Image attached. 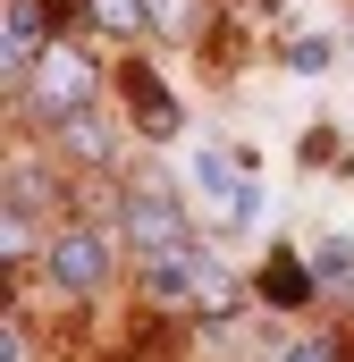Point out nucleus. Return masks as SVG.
Here are the masks:
<instances>
[{
	"label": "nucleus",
	"mask_w": 354,
	"mask_h": 362,
	"mask_svg": "<svg viewBox=\"0 0 354 362\" xmlns=\"http://www.w3.org/2000/svg\"><path fill=\"white\" fill-rule=\"evenodd\" d=\"M93 51L85 42H42V59L25 68V110L34 118H68V110H85L93 101Z\"/></svg>",
	"instance_id": "obj_2"
},
{
	"label": "nucleus",
	"mask_w": 354,
	"mask_h": 362,
	"mask_svg": "<svg viewBox=\"0 0 354 362\" xmlns=\"http://www.w3.org/2000/svg\"><path fill=\"white\" fill-rule=\"evenodd\" d=\"M144 8H152V34H169V42H185L202 25V0H144Z\"/></svg>",
	"instance_id": "obj_10"
},
{
	"label": "nucleus",
	"mask_w": 354,
	"mask_h": 362,
	"mask_svg": "<svg viewBox=\"0 0 354 362\" xmlns=\"http://www.w3.org/2000/svg\"><path fill=\"white\" fill-rule=\"evenodd\" d=\"M253 295H262L270 312H304V303L321 295V270H312V262H295V253H270L262 278H253Z\"/></svg>",
	"instance_id": "obj_6"
},
{
	"label": "nucleus",
	"mask_w": 354,
	"mask_h": 362,
	"mask_svg": "<svg viewBox=\"0 0 354 362\" xmlns=\"http://www.w3.org/2000/svg\"><path fill=\"white\" fill-rule=\"evenodd\" d=\"M312 270H321V286H346L354 278V236H329V245L312 253Z\"/></svg>",
	"instance_id": "obj_11"
},
{
	"label": "nucleus",
	"mask_w": 354,
	"mask_h": 362,
	"mask_svg": "<svg viewBox=\"0 0 354 362\" xmlns=\"http://www.w3.org/2000/svg\"><path fill=\"white\" fill-rule=\"evenodd\" d=\"M51 127H59V152H68V160H85V169H110V160H118V152H110L118 135H110V118H93V101L68 110V118H51Z\"/></svg>",
	"instance_id": "obj_7"
},
{
	"label": "nucleus",
	"mask_w": 354,
	"mask_h": 362,
	"mask_svg": "<svg viewBox=\"0 0 354 362\" xmlns=\"http://www.w3.org/2000/svg\"><path fill=\"white\" fill-rule=\"evenodd\" d=\"M110 236L101 228H59L51 245H42V286L51 295H68V303H93L101 286H110Z\"/></svg>",
	"instance_id": "obj_3"
},
{
	"label": "nucleus",
	"mask_w": 354,
	"mask_h": 362,
	"mask_svg": "<svg viewBox=\"0 0 354 362\" xmlns=\"http://www.w3.org/2000/svg\"><path fill=\"white\" fill-rule=\"evenodd\" d=\"M127 236H135L144 253H161V245H185V236H194V228H185V211H177V194L161 185V169L127 177Z\"/></svg>",
	"instance_id": "obj_4"
},
{
	"label": "nucleus",
	"mask_w": 354,
	"mask_h": 362,
	"mask_svg": "<svg viewBox=\"0 0 354 362\" xmlns=\"http://www.w3.org/2000/svg\"><path fill=\"white\" fill-rule=\"evenodd\" d=\"M144 303H161V312H236V278L185 236V245L144 253Z\"/></svg>",
	"instance_id": "obj_1"
},
{
	"label": "nucleus",
	"mask_w": 354,
	"mask_h": 362,
	"mask_svg": "<svg viewBox=\"0 0 354 362\" xmlns=\"http://www.w3.org/2000/svg\"><path fill=\"white\" fill-rule=\"evenodd\" d=\"M338 295H346V303H354V278H346V286H338Z\"/></svg>",
	"instance_id": "obj_14"
},
{
	"label": "nucleus",
	"mask_w": 354,
	"mask_h": 362,
	"mask_svg": "<svg viewBox=\"0 0 354 362\" xmlns=\"http://www.w3.org/2000/svg\"><path fill=\"white\" fill-rule=\"evenodd\" d=\"M287 68L321 76V68H329V42H321V34H295V42H287Z\"/></svg>",
	"instance_id": "obj_12"
},
{
	"label": "nucleus",
	"mask_w": 354,
	"mask_h": 362,
	"mask_svg": "<svg viewBox=\"0 0 354 362\" xmlns=\"http://www.w3.org/2000/svg\"><path fill=\"white\" fill-rule=\"evenodd\" d=\"M278 362H338V346H329V337H304V346H287Z\"/></svg>",
	"instance_id": "obj_13"
},
{
	"label": "nucleus",
	"mask_w": 354,
	"mask_h": 362,
	"mask_svg": "<svg viewBox=\"0 0 354 362\" xmlns=\"http://www.w3.org/2000/svg\"><path fill=\"white\" fill-rule=\"evenodd\" d=\"M85 17H93V25H101V34H118V42L152 25V8H144V0H85Z\"/></svg>",
	"instance_id": "obj_9"
},
{
	"label": "nucleus",
	"mask_w": 354,
	"mask_h": 362,
	"mask_svg": "<svg viewBox=\"0 0 354 362\" xmlns=\"http://www.w3.org/2000/svg\"><path fill=\"white\" fill-rule=\"evenodd\" d=\"M42 42H51V0H8L0 8V85L25 93V68L42 59Z\"/></svg>",
	"instance_id": "obj_5"
},
{
	"label": "nucleus",
	"mask_w": 354,
	"mask_h": 362,
	"mask_svg": "<svg viewBox=\"0 0 354 362\" xmlns=\"http://www.w3.org/2000/svg\"><path fill=\"white\" fill-rule=\"evenodd\" d=\"M127 118H135L144 135H177V101H169V85H161L144 59L127 68Z\"/></svg>",
	"instance_id": "obj_8"
}]
</instances>
